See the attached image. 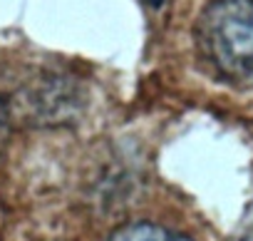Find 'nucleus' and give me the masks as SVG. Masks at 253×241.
I'll list each match as a JSON object with an SVG mask.
<instances>
[{"label":"nucleus","instance_id":"obj_1","mask_svg":"<svg viewBox=\"0 0 253 241\" xmlns=\"http://www.w3.org/2000/svg\"><path fill=\"white\" fill-rule=\"evenodd\" d=\"M194 38L218 80L253 90V0H211L196 20Z\"/></svg>","mask_w":253,"mask_h":241},{"label":"nucleus","instance_id":"obj_2","mask_svg":"<svg viewBox=\"0 0 253 241\" xmlns=\"http://www.w3.org/2000/svg\"><path fill=\"white\" fill-rule=\"evenodd\" d=\"M109 241H191L176 231L154 226V224H132V226H124L117 234H112Z\"/></svg>","mask_w":253,"mask_h":241},{"label":"nucleus","instance_id":"obj_3","mask_svg":"<svg viewBox=\"0 0 253 241\" xmlns=\"http://www.w3.org/2000/svg\"><path fill=\"white\" fill-rule=\"evenodd\" d=\"M238 241H253V221L246 226V231L241 234V239H238Z\"/></svg>","mask_w":253,"mask_h":241},{"label":"nucleus","instance_id":"obj_4","mask_svg":"<svg viewBox=\"0 0 253 241\" xmlns=\"http://www.w3.org/2000/svg\"><path fill=\"white\" fill-rule=\"evenodd\" d=\"M5 137V114H3V107H0V142Z\"/></svg>","mask_w":253,"mask_h":241},{"label":"nucleus","instance_id":"obj_5","mask_svg":"<svg viewBox=\"0 0 253 241\" xmlns=\"http://www.w3.org/2000/svg\"><path fill=\"white\" fill-rule=\"evenodd\" d=\"M149 5H162V0H147Z\"/></svg>","mask_w":253,"mask_h":241}]
</instances>
